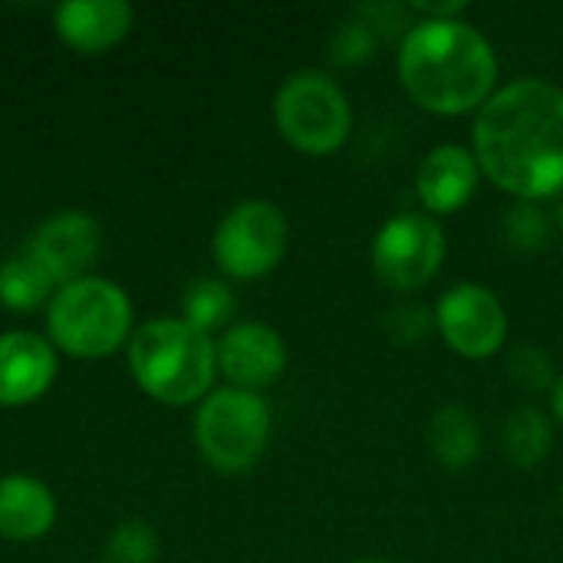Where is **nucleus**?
I'll use <instances>...</instances> for the list:
<instances>
[{"label": "nucleus", "instance_id": "nucleus-1", "mask_svg": "<svg viewBox=\"0 0 563 563\" xmlns=\"http://www.w3.org/2000/svg\"><path fill=\"white\" fill-rule=\"evenodd\" d=\"M475 158L482 175L518 201L563 191V89L515 79L478 109Z\"/></svg>", "mask_w": 563, "mask_h": 563}, {"label": "nucleus", "instance_id": "nucleus-2", "mask_svg": "<svg viewBox=\"0 0 563 563\" xmlns=\"http://www.w3.org/2000/svg\"><path fill=\"white\" fill-rule=\"evenodd\" d=\"M399 82L416 106L435 115H465L492 99L498 59L492 43L462 16L416 20L399 40Z\"/></svg>", "mask_w": 563, "mask_h": 563}, {"label": "nucleus", "instance_id": "nucleus-3", "mask_svg": "<svg viewBox=\"0 0 563 563\" xmlns=\"http://www.w3.org/2000/svg\"><path fill=\"white\" fill-rule=\"evenodd\" d=\"M129 369L152 399L188 406L211 389L218 346L188 320H148L129 340Z\"/></svg>", "mask_w": 563, "mask_h": 563}, {"label": "nucleus", "instance_id": "nucleus-4", "mask_svg": "<svg viewBox=\"0 0 563 563\" xmlns=\"http://www.w3.org/2000/svg\"><path fill=\"white\" fill-rule=\"evenodd\" d=\"M132 327L125 290L106 277H79L59 287L49 300L46 330L53 343L73 356L96 360L115 353Z\"/></svg>", "mask_w": 563, "mask_h": 563}, {"label": "nucleus", "instance_id": "nucleus-5", "mask_svg": "<svg viewBox=\"0 0 563 563\" xmlns=\"http://www.w3.org/2000/svg\"><path fill=\"white\" fill-rule=\"evenodd\" d=\"M271 439V409L257 393L218 389L201 399L195 442L201 459L221 475H241L257 465Z\"/></svg>", "mask_w": 563, "mask_h": 563}, {"label": "nucleus", "instance_id": "nucleus-6", "mask_svg": "<svg viewBox=\"0 0 563 563\" xmlns=\"http://www.w3.org/2000/svg\"><path fill=\"white\" fill-rule=\"evenodd\" d=\"M280 135L303 155H330L343 148L353 129V109L336 79L320 69H300L284 79L274 96Z\"/></svg>", "mask_w": 563, "mask_h": 563}, {"label": "nucleus", "instance_id": "nucleus-7", "mask_svg": "<svg viewBox=\"0 0 563 563\" xmlns=\"http://www.w3.org/2000/svg\"><path fill=\"white\" fill-rule=\"evenodd\" d=\"M290 224L274 201L251 198L234 205L214 231V261L228 277L254 280L271 274L287 251Z\"/></svg>", "mask_w": 563, "mask_h": 563}, {"label": "nucleus", "instance_id": "nucleus-8", "mask_svg": "<svg viewBox=\"0 0 563 563\" xmlns=\"http://www.w3.org/2000/svg\"><path fill=\"white\" fill-rule=\"evenodd\" d=\"M373 274L389 290L426 287L445 261V231L426 211H406L389 218L373 238Z\"/></svg>", "mask_w": 563, "mask_h": 563}, {"label": "nucleus", "instance_id": "nucleus-9", "mask_svg": "<svg viewBox=\"0 0 563 563\" xmlns=\"http://www.w3.org/2000/svg\"><path fill=\"white\" fill-rule=\"evenodd\" d=\"M435 330L465 360H488L508 340L505 303L485 284H455L435 303Z\"/></svg>", "mask_w": 563, "mask_h": 563}, {"label": "nucleus", "instance_id": "nucleus-10", "mask_svg": "<svg viewBox=\"0 0 563 563\" xmlns=\"http://www.w3.org/2000/svg\"><path fill=\"white\" fill-rule=\"evenodd\" d=\"M99 244H102V231L96 218L82 211H63L33 231L26 254L43 267V274L53 284L66 287L79 280V274L96 261Z\"/></svg>", "mask_w": 563, "mask_h": 563}, {"label": "nucleus", "instance_id": "nucleus-11", "mask_svg": "<svg viewBox=\"0 0 563 563\" xmlns=\"http://www.w3.org/2000/svg\"><path fill=\"white\" fill-rule=\"evenodd\" d=\"M287 366V350L277 330L267 323H238L218 343V369L234 383V389H261L280 379Z\"/></svg>", "mask_w": 563, "mask_h": 563}, {"label": "nucleus", "instance_id": "nucleus-12", "mask_svg": "<svg viewBox=\"0 0 563 563\" xmlns=\"http://www.w3.org/2000/svg\"><path fill=\"white\" fill-rule=\"evenodd\" d=\"M482 168L475 152H468L465 145H435L419 172H416V191L422 208L435 218V214H455L459 208H465L478 188Z\"/></svg>", "mask_w": 563, "mask_h": 563}, {"label": "nucleus", "instance_id": "nucleus-13", "mask_svg": "<svg viewBox=\"0 0 563 563\" xmlns=\"http://www.w3.org/2000/svg\"><path fill=\"white\" fill-rule=\"evenodd\" d=\"M56 376L53 346L26 330L0 336V406H26L40 399Z\"/></svg>", "mask_w": 563, "mask_h": 563}, {"label": "nucleus", "instance_id": "nucleus-14", "mask_svg": "<svg viewBox=\"0 0 563 563\" xmlns=\"http://www.w3.org/2000/svg\"><path fill=\"white\" fill-rule=\"evenodd\" d=\"M56 33L79 53H102L132 30V7L122 0H66L53 13Z\"/></svg>", "mask_w": 563, "mask_h": 563}, {"label": "nucleus", "instance_id": "nucleus-15", "mask_svg": "<svg viewBox=\"0 0 563 563\" xmlns=\"http://www.w3.org/2000/svg\"><path fill=\"white\" fill-rule=\"evenodd\" d=\"M56 521L53 492L30 475L0 478V534L10 541H36Z\"/></svg>", "mask_w": 563, "mask_h": 563}, {"label": "nucleus", "instance_id": "nucleus-16", "mask_svg": "<svg viewBox=\"0 0 563 563\" xmlns=\"http://www.w3.org/2000/svg\"><path fill=\"white\" fill-rule=\"evenodd\" d=\"M429 449L449 472H465L482 455V426L468 406L449 402L429 419Z\"/></svg>", "mask_w": 563, "mask_h": 563}, {"label": "nucleus", "instance_id": "nucleus-17", "mask_svg": "<svg viewBox=\"0 0 563 563\" xmlns=\"http://www.w3.org/2000/svg\"><path fill=\"white\" fill-rule=\"evenodd\" d=\"M554 449V429L541 409L521 406L501 422V452L515 468H538Z\"/></svg>", "mask_w": 563, "mask_h": 563}, {"label": "nucleus", "instance_id": "nucleus-18", "mask_svg": "<svg viewBox=\"0 0 563 563\" xmlns=\"http://www.w3.org/2000/svg\"><path fill=\"white\" fill-rule=\"evenodd\" d=\"M53 280L43 274V267L30 254L7 257L0 264V300L10 310H36L49 300Z\"/></svg>", "mask_w": 563, "mask_h": 563}, {"label": "nucleus", "instance_id": "nucleus-19", "mask_svg": "<svg viewBox=\"0 0 563 563\" xmlns=\"http://www.w3.org/2000/svg\"><path fill=\"white\" fill-rule=\"evenodd\" d=\"M234 310H238V300H234L231 287L221 280H198L185 294V320L191 327H198L201 333L224 327L234 317Z\"/></svg>", "mask_w": 563, "mask_h": 563}, {"label": "nucleus", "instance_id": "nucleus-20", "mask_svg": "<svg viewBox=\"0 0 563 563\" xmlns=\"http://www.w3.org/2000/svg\"><path fill=\"white\" fill-rule=\"evenodd\" d=\"M501 238L518 254H538L551 241V218L538 208V201H518L501 218Z\"/></svg>", "mask_w": 563, "mask_h": 563}, {"label": "nucleus", "instance_id": "nucleus-21", "mask_svg": "<svg viewBox=\"0 0 563 563\" xmlns=\"http://www.w3.org/2000/svg\"><path fill=\"white\" fill-rule=\"evenodd\" d=\"M508 379L525 393H548V389L554 393V386H558L554 360L548 356V350H541L534 343H521L508 356Z\"/></svg>", "mask_w": 563, "mask_h": 563}, {"label": "nucleus", "instance_id": "nucleus-22", "mask_svg": "<svg viewBox=\"0 0 563 563\" xmlns=\"http://www.w3.org/2000/svg\"><path fill=\"white\" fill-rule=\"evenodd\" d=\"M432 330H435V310H429L426 303L406 300L383 313V333L396 346H419L429 340Z\"/></svg>", "mask_w": 563, "mask_h": 563}, {"label": "nucleus", "instance_id": "nucleus-23", "mask_svg": "<svg viewBox=\"0 0 563 563\" xmlns=\"http://www.w3.org/2000/svg\"><path fill=\"white\" fill-rule=\"evenodd\" d=\"M155 558H158V534L152 531V525L139 518L122 521L106 544V563H155Z\"/></svg>", "mask_w": 563, "mask_h": 563}, {"label": "nucleus", "instance_id": "nucleus-24", "mask_svg": "<svg viewBox=\"0 0 563 563\" xmlns=\"http://www.w3.org/2000/svg\"><path fill=\"white\" fill-rule=\"evenodd\" d=\"M376 33L356 16L350 13L336 30H333V40H330V59L343 69H353V66H363L373 59V49H376Z\"/></svg>", "mask_w": 563, "mask_h": 563}, {"label": "nucleus", "instance_id": "nucleus-25", "mask_svg": "<svg viewBox=\"0 0 563 563\" xmlns=\"http://www.w3.org/2000/svg\"><path fill=\"white\" fill-rule=\"evenodd\" d=\"M353 13L376 33V40L406 36V33L416 26L409 3H386V0H379V3H363V7H356Z\"/></svg>", "mask_w": 563, "mask_h": 563}, {"label": "nucleus", "instance_id": "nucleus-26", "mask_svg": "<svg viewBox=\"0 0 563 563\" xmlns=\"http://www.w3.org/2000/svg\"><path fill=\"white\" fill-rule=\"evenodd\" d=\"M465 0H449V3H426V0H416L409 3L412 13H419L422 20H459L465 13Z\"/></svg>", "mask_w": 563, "mask_h": 563}, {"label": "nucleus", "instance_id": "nucleus-27", "mask_svg": "<svg viewBox=\"0 0 563 563\" xmlns=\"http://www.w3.org/2000/svg\"><path fill=\"white\" fill-rule=\"evenodd\" d=\"M551 406H554V419L563 426V376H558V386L551 393Z\"/></svg>", "mask_w": 563, "mask_h": 563}, {"label": "nucleus", "instance_id": "nucleus-28", "mask_svg": "<svg viewBox=\"0 0 563 563\" xmlns=\"http://www.w3.org/2000/svg\"><path fill=\"white\" fill-rule=\"evenodd\" d=\"M554 221H558V228L563 231V198H561V205H558V214H554Z\"/></svg>", "mask_w": 563, "mask_h": 563}, {"label": "nucleus", "instance_id": "nucleus-29", "mask_svg": "<svg viewBox=\"0 0 563 563\" xmlns=\"http://www.w3.org/2000/svg\"><path fill=\"white\" fill-rule=\"evenodd\" d=\"M356 563H393V561H356Z\"/></svg>", "mask_w": 563, "mask_h": 563}]
</instances>
